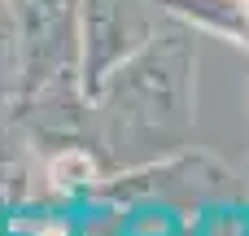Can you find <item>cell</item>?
I'll use <instances>...</instances> for the list:
<instances>
[]
</instances>
